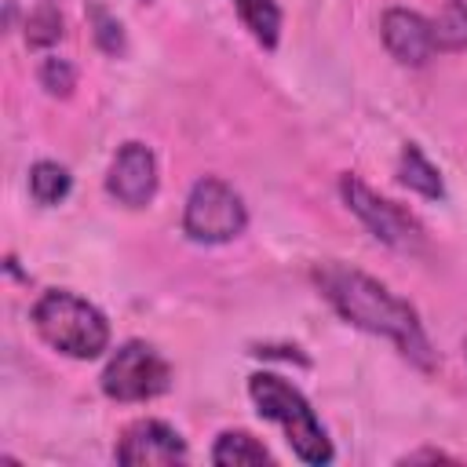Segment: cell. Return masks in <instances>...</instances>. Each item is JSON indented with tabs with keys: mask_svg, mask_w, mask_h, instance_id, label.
Returning <instances> with one entry per match:
<instances>
[{
	"mask_svg": "<svg viewBox=\"0 0 467 467\" xmlns=\"http://www.w3.org/2000/svg\"><path fill=\"white\" fill-rule=\"evenodd\" d=\"M314 281L343 321H350V325H358L372 336L390 339L412 365L434 368L431 339L420 325V314L405 299H398L387 285H379L376 277H368L354 266L332 263V259L314 266Z\"/></svg>",
	"mask_w": 467,
	"mask_h": 467,
	"instance_id": "cell-1",
	"label": "cell"
},
{
	"mask_svg": "<svg viewBox=\"0 0 467 467\" xmlns=\"http://www.w3.org/2000/svg\"><path fill=\"white\" fill-rule=\"evenodd\" d=\"M248 398L255 405V412L270 423H277L285 431V441L292 445V452L303 463H332V441L321 427V420L314 416L310 401L277 372H255L248 376Z\"/></svg>",
	"mask_w": 467,
	"mask_h": 467,
	"instance_id": "cell-2",
	"label": "cell"
},
{
	"mask_svg": "<svg viewBox=\"0 0 467 467\" xmlns=\"http://www.w3.org/2000/svg\"><path fill=\"white\" fill-rule=\"evenodd\" d=\"M33 328L51 350L80 361H91L109 347L106 314L66 288H51L33 303Z\"/></svg>",
	"mask_w": 467,
	"mask_h": 467,
	"instance_id": "cell-3",
	"label": "cell"
},
{
	"mask_svg": "<svg viewBox=\"0 0 467 467\" xmlns=\"http://www.w3.org/2000/svg\"><path fill=\"white\" fill-rule=\"evenodd\" d=\"M244 226H248V208L230 182H223L215 175H204L193 182L186 208H182V230L190 241L223 244V241L241 237Z\"/></svg>",
	"mask_w": 467,
	"mask_h": 467,
	"instance_id": "cell-4",
	"label": "cell"
},
{
	"mask_svg": "<svg viewBox=\"0 0 467 467\" xmlns=\"http://www.w3.org/2000/svg\"><path fill=\"white\" fill-rule=\"evenodd\" d=\"M171 387V365L142 339L113 350L102 368V390L113 401H150Z\"/></svg>",
	"mask_w": 467,
	"mask_h": 467,
	"instance_id": "cell-5",
	"label": "cell"
},
{
	"mask_svg": "<svg viewBox=\"0 0 467 467\" xmlns=\"http://www.w3.org/2000/svg\"><path fill=\"white\" fill-rule=\"evenodd\" d=\"M339 193L343 204L368 226V234L398 252H420L423 248V226L416 223V215H409L401 204L379 197L376 190H368L358 175H343L339 179Z\"/></svg>",
	"mask_w": 467,
	"mask_h": 467,
	"instance_id": "cell-6",
	"label": "cell"
},
{
	"mask_svg": "<svg viewBox=\"0 0 467 467\" xmlns=\"http://www.w3.org/2000/svg\"><path fill=\"white\" fill-rule=\"evenodd\" d=\"M106 190L109 197H117L124 208H142L153 201L157 193V157L150 146L142 142H124L113 161H109V175H106Z\"/></svg>",
	"mask_w": 467,
	"mask_h": 467,
	"instance_id": "cell-7",
	"label": "cell"
},
{
	"mask_svg": "<svg viewBox=\"0 0 467 467\" xmlns=\"http://www.w3.org/2000/svg\"><path fill=\"white\" fill-rule=\"evenodd\" d=\"M186 441L164 420H139L124 431L117 445V463L124 467H150V463H182Z\"/></svg>",
	"mask_w": 467,
	"mask_h": 467,
	"instance_id": "cell-8",
	"label": "cell"
},
{
	"mask_svg": "<svg viewBox=\"0 0 467 467\" xmlns=\"http://www.w3.org/2000/svg\"><path fill=\"white\" fill-rule=\"evenodd\" d=\"M379 33H383L387 51L401 66H427L438 51L431 18H423L420 11H409V7H387L379 18Z\"/></svg>",
	"mask_w": 467,
	"mask_h": 467,
	"instance_id": "cell-9",
	"label": "cell"
},
{
	"mask_svg": "<svg viewBox=\"0 0 467 467\" xmlns=\"http://www.w3.org/2000/svg\"><path fill=\"white\" fill-rule=\"evenodd\" d=\"M398 179H401V186H409L412 193H420V197H427V201H441V197H445V182H441L438 168L423 157V150H420L416 142H405V146H401Z\"/></svg>",
	"mask_w": 467,
	"mask_h": 467,
	"instance_id": "cell-10",
	"label": "cell"
},
{
	"mask_svg": "<svg viewBox=\"0 0 467 467\" xmlns=\"http://www.w3.org/2000/svg\"><path fill=\"white\" fill-rule=\"evenodd\" d=\"M212 463H219V467H255V463H270V452L248 431H223L212 445Z\"/></svg>",
	"mask_w": 467,
	"mask_h": 467,
	"instance_id": "cell-11",
	"label": "cell"
},
{
	"mask_svg": "<svg viewBox=\"0 0 467 467\" xmlns=\"http://www.w3.org/2000/svg\"><path fill=\"white\" fill-rule=\"evenodd\" d=\"M241 22L248 26V33L263 44V47H277L281 36V7L277 0H234Z\"/></svg>",
	"mask_w": 467,
	"mask_h": 467,
	"instance_id": "cell-12",
	"label": "cell"
},
{
	"mask_svg": "<svg viewBox=\"0 0 467 467\" xmlns=\"http://www.w3.org/2000/svg\"><path fill=\"white\" fill-rule=\"evenodd\" d=\"M438 51H467V0H445L431 18Z\"/></svg>",
	"mask_w": 467,
	"mask_h": 467,
	"instance_id": "cell-13",
	"label": "cell"
},
{
	"mask_svg": "<svg viewBox=\"0 0 467 467\" xmlns=\"http://www.w3.org/2000/svg\"><path fill=\"white\" fill-rule=\"evenodd\" d=\"M69 186H73V179H69V171H66L58 161H36V164L29 168V197H33L36 204H44V208L66 201Z\"/></svg>",
	"mask_w": 467,
	"mask_h": 467,
	"instance_id": "cell-14",
	"label": "cell"
},
{
	"mask_svg": "<svg viewBox=\"0 0 467 467\" xmlns=\"http://www.w3.org/2000/svg\"><path fill=\"white\" fill-rule=\"evenodd\" d=\"M62 40V11L55 0H40L26 15V44L29 47H51Z\"/></svg>",
	"mask_w": 467,
	"mask_h": 467,
	"instance_id": "cell-15",
	"label": "cell"
},
{
	"mask_svg": "<svg viewBox=\"0 0 467 467\" xmlns=\"http://www.w3.org/2000/svg\"><path fill=\"white\" fill-rule=\"evenodd\" d=\"M88 18H91V29H95V44L106 55H120L124 51V29H120V22L102 4H88Z\"/></svg>",
	"mask_w": 467,
	"mask_h": 467,
	"instance_id": "cell-16",
	"label": "cell"
},
{
	"mask_svg": "<svg viewBox=\"0 0 467 467\" xmlns=\"http://www.w3.org/2000/svg\"><path fill=\"white\" fill-rule=\"evenodd\" d=\"M40 84L47 88V95H69L77 88V69L73 62L58 58V55H47L40 62Z\"/></svg>",
	"mask_w": 467,
	"mask_h": 467,
	"instance_id": "cell-17",
	"label": "cell"
},
{
	"mask_svg": "<svg viewBox=\"0 0 467 467\" xmlns=\"http://www.w3.org/2000/svg\"><path fill=\"white\" fill-rule=\"evenodd\" d=\"M420 460H431V463H434V460H452V456H445V452H434V449H423V452H409L401 463H420Z\"/></svg>",
	"mask_w": 467,
	"mask_h": 467,
	"instance_id": "cell-18",
	"label": "cell"
}]
</instances>
